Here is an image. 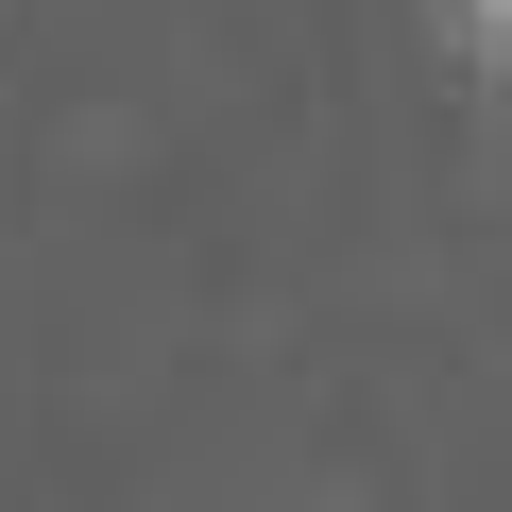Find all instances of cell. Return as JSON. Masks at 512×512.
<instances>
[{
	"label": "cell",
	"instance_id": "1",
	"mask_svg": "<svg viewBox=\"0 0 512 512\" xmlns=\"http://www.w3.org/2000/svg\"><path fill=\"white\" fill-rule=\"evenodd\" d=\"M444 18H461V52H478V69H512V0H444Z\"/></svg>",
	"mask_w": 512,
	"mask_h": 512
}]
</instances>
